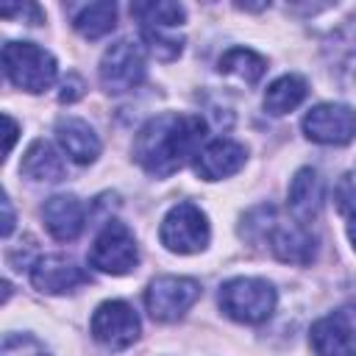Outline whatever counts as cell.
Returning a JSON list of instances; mask_svg holds the SVG:
<instances>
[{"label":"cell","mask_w":356,"mask_h":356,"mask_svg":"<svg viewBox=\"0 0 356 356\" xmlns=\"http://www.w3.org/2000/svg\"><path fill=\"white\" fill-rule=\"evenodd\" d=\"M203 136H206V122L197 114L167 111L150 117L136 131L131 153L147 175L167 178L197 156Z\"/></svg>","instance_id":"1"},{"label":"cell","mask_w":356,"mask_h":356,"mask_svg":"<svg viewBox=\"0 0 356 356\" xmlns=\"http://www.w3.org/2000/svg\"><path fill=\"white\" fill-rule=\"evenodd\" d=\"M3 70L6 78L31 95L44 92L53 86L58 64L50 50L39 47L36 42H6L3 44Z\"/></svg>","instance_id":"2"},{"label":"cell","mask_w":356,"mask_h":356,"mask_svg":"<svg viewBox=\"0 0 356 356\" xmlns=\"http://www.w3.org/2000/svg\"><path fill=\"white\" fill-rule=\"evenodd\" d=\"M220 309L225 312V317L236 320V323H264L270 320V314L275 312L278 295L275 286L264 278H231L220 286Z\"/></svg>","instance_id":"3"},{"label":"cell","mask_w":356,"mask_h":356,"mask_svg":"<svg viewBox=\"0 0 356 356\" xmlns=\"http://www.w3.org/2000/svg\"><path fill=\"white\" fill-rule=\"evenodd\" d=\"M159 239L170 253H178V256H189V253L206 250V245L211 239V228H209L206 211L200 206L189 203V200L175 203L164 214V220L159 225Z\"/></svg>","instance_id":"4"},{"label":"cell","mask_w":356,"mask_h":356,"mask_svg":"<svg viewBox=\"0 0 356 356\" xmlns=\"http://www.w3.org/2000/svg\"><path fill=\"white\" fill-rule=\"evenodd\" d=\"M89 264L108 275H125L139 264V245L131 228L120 220H106L89 248Z\"/></svg>","instance_id":"5"},{"label":"cell","mask_w":356,"mask_h":356,"mask_svg":"<svg viewBox=\"0 0 356 356\" xmlns=\"http://www.w3.org/2000/svg\"><path fill=\"white\" fill-rule=\"evenodd\" d=\"M200 281L186 275H159L145 289V309L156 323L181 320L200 298Z\"/></svg>","instance_id":"6"},{"label":"cell","mask_w":356,"mask_h":356,"mask_svg":"<svg viewBox=\"0 0 356 356\" xmlns=\"http://www.w3.org/2000/svg\"><path fill=\"white\" fill-rule=\"evenodd\" d=\"M147 75V67H145V53L136 42L131 39H120L114 42L103 58H100V67H97V78H100V86L108 92V95H122V92H131L136 89Z\"/></svg>","instance_id":"7"},{"label":"cell","mask_w":356,"mask_h":356,"mask_svg":"<svg viewBox=\"0 0 356 356\" xmlns=\"http://www.w3.org/2000/svg\"><path fill=\"white\" fill-rule=\"evenodd\" d=\"M309 345L317 356H356V300L320 317L309 331Z\"/></svg>","instance_id":"8"},{"label":"cell","mask_w":356,"mask_h":356,"mask_svg":"<svg viewBox=\"0 0 356 356\" xmlns=\"http://www.w3.org/2000/svg\"><path fill=\"white\" fill-rule=\"evenodd\" d=\"M92 339L108 350H125L139 339V314L125 300H106L95 309L89 323Z\"/></svg>","instance_id":"9"},{"label":"cell","mask_w":356,"mask_h":356,"mask_svg":"<svg viewBox=\"0 0 356 356\" xmlns=\"http://www.w3.org/2000/svg\"><path fill=\"white\" fill-rule=\"evenodd\" d=\"M303 134L317 145H348L356 139V108L345 103H317L303 117Z\"/></svg>","instance_id":"10"},{"label":"cell","mask_w":356,"mask_h":356,"mask_svg":"<svg viewBox=\"0 0 356 356\" xmlns=\"http://www.w3.org/2000/svg\"><path fill=\"white\" fill-rule=\"evenodd\" d=\"M261 239L270 242L273 256L284 264L306 267L317 259V236L300 222H281L278 217H273Z\"/></svg>","instance_id":"11"},{"label":"cell","mask_w":356,"mask_h":356,"mask_svg":"<svg viewBox=\"0 0 356 356\" xmlns=\"http://www.w3.org/2000/svg\"><path fill=\"white\" fill-rule=\"evenodd\" d=\"M31 284L44 295H67L89 284V273L67 256H42L31 264Z\"/></svg>","instance_id":"12"},{"label":"cell","mask_w":356,"mask_h":356,"mask_svg":"<svg viewBox=\"0 0 356 356\" xmlns=\"http://www.w3.org/2000/svg\"><path fill=\"white\" fill-rule=\"evenodd\" d=\"M248 150L245 145L234 142V139H214L209 145H203L195 156V172L203 181H222L234 172H239L245 167Z\"/></svg>","instance_id":"13"},{"label":"cell","mask_w":356,"mask_h":356,"mask_svg":"<svg viewBox=\"0 0 356 356\" xmlns=\"http://www.w3.org/2000/svg\"><path fill=\"white\" fill-rule=\"evenodd\" d=\"M42 220L53 239L72 242L86 225V209L75 195H53L42 206Z\"/></svg>","instance_id":"14"},{"label":"cell","mask_w":356,"mask_h":356,"mask_svg":"<svg viewBox=\"0 0 356 356\" xmlns=\"http://www.w3.org/2000/svg\"><path fill=\"white\" fill-rule=\"evenodd\" d=\"M289 214L295 222L309 225L323 209V178L312 167H300L289 181Z\"/></svg>","instance_id":"15"},{"label":"cell","mask_w":356,"mask_h":356,"mask_svg":"<svg viewBox=\"0 0 356 356\" xmlns=\"http://www.w3.org/2000/svg\"><path fill=\"white\" fill-rule=\"evenodd\" d=\"M56 139L75 164H92L100 156V139L86 120L61 117L56 122Z\"/></svg>","instance_id":"16"},{"label":"cell","mask_w":356,"mask_h":356,"mask_svg":"<svg viewBox=\"0 0 356 356\" xmlns=\"http://www.w3.org/2000/svg\"><path fill=\"white\" fill-rule=\"evenodd\" d=\"M19 172L33 178V181H47V184H56L67 175V164L61 159V153L44 142V139H33L19 161Z\"/></svg>","instance_id":"17"},{"label":"cell","mask_w":356,"mask_h":356,"mask_svg":"<svg viewBox=\"0 0 356 356\" xmlns=\"http://www.w3.org/2000/svg\"><path fill=\"white\" fill-rule=\"evenodd\" d=\"M309 95V83L303 75H295V72H286L281 78H275L267 92H264V111L273 114V117H284L289 111H295Z\"/></svg>","instance_id":"18"},{"label":"cell","mask_w":356,"mask_h":356,"mask_svg":"<svg viewBox=\"0 0 356 356\" xmlns=\"http://www.w3.org/2000/svg\"><path fill=\"white\" fill-rule=\"evenodd\" d=\"M217 70H220L222 75H234V78H239V81H245V83L253 86V83H259L261 75L267 72V58L259 56V53L250 50V47H231V50H225V53L220 56Z\"/></svg>","instance_id":"19"},{"label":"cell","mask_w":356,"mask_h":356,"mask_svg":"<svg viewBox=\"0 0 356 356\" xmlns=\"http://www.w3.org/2000/svg\"><path fill=\"white\" fill-rule=\"evenodd\" d=\"M117 25V6L108 0L100 3H89L83 6L75 17H72V28L83 36V39H100L106 33H111Z\"/></svg>","instance_id":"20"},{"label":"cell","mask_w":356,"mask_h":356,"mask_svg":"<svg viewBox=\"0 0 356 356\" xmlns=\"http://www.w3.org/2000/svg\"><path fill=\"white\" fill-rule=\"evenodd\" d=\"M131 17L139 19V28H175L184 25L186 11L181 3H170V0H150V3H134L131 6Z\"/></svg>","instance_id":"21"},{"label":"cell","mask_w":356,"mask_h":356,"mask_svg":"<svg viewBox=\"0 0 356 356\" xmlns=\"http://www.w3.org/2000/svg\"><path fill=\"white\" fill-rule=\"evenodd\" d=\"M325 53L331 56V64L337 67V72L350 75L356 81V19L331 36V42L325 44Z\"/></svg>","instance_id":"22"},{"label":"cell","mask_w":356,"mask_h":356,"mask_svg":"<svg viewBox=\"0 0 356 356\" xmlns=\"http://www.w3.org/2000/svg\"><path fill=\"white\" fill-rule=\"evenodd\" d=\"M142 31V39L147 44V50L159 58V61H175L184 50V39L181 36H172V33H164V31H156V28H139Z\"/></svg>","instance_id":"23"},{"label":"cell","mask_w":356,"mask_h":356,"mask_svg":"<svg viewBox=\"0 0 356 356\" xmlns=\"http://www.w3.org/2000/svg\"><path fill=\"white\" fill-rule=\"evenodd\" d=\"M0 356H53V353L33 334H17V331H11V334L3 337Z\"/></svg>","instance_id":"24"},{"label":"cell","mask_w":356,"mask_h":356,"mask_svg":"<svg viewBox=\"0 0 356 356\" xmlns=\"http://www.w3.org/2000/svg\"><path fill=\"white\" fill-rule=\"evenodd\" d=\"M334 203H337L339 214L356 220V167H350V170L339 178V184H337V189H334Z\"/></svg>","instance_id":"25"},{"label":"cell","mask_w":356,"mask_h":356,"mask_svg":"<svg viewBox=\"0 0 356 356\" xmlns=\"http://www.w3.org/2000/svg\"><path fill=\"white\" fill-rule=\"evenodd\" d=\"M83 89H86V83L81 81V75L70 72V75L61 81L58 100H61V103H75V100H81V97H83Z\"/></svg>","instance_id":"26"},{"label":"cell","mask_w":356,"mask_h":356,"mask_svg":"<svg viewBox=\"0 0 356 356\" xmlns=\"http://www.w3.org/2000/svg\"><path fill=\"white\" fill-rule=\"evenodd\" d=\"M3 211H6V220H3V236H8L11 228H14V209H11L8 195H3Z\"/></svg>","instance_id":"27"},{"label":"cell","mask_w":356,"mask_h":356,"mask_svg":"<svg viewBox=\"0 0 356 356\" xmlns=\"http://www.w3.org/2000/svg\"><path fill=\"white\" fill-rule=\"evenodd\" d=\"M6 128H8V136H6V153H11L14 147V139H17V122L11 114H6Z\"/></svg>","instance_id":"28"},{"label":"cell","mask_w":356,"mask_h":356,"mask_svg":"<svg viewBox=\"0 0 356 356\" xmlns=\"http://www.w3.org/2000/svg\"><path fill=\"white\" fill-rule=\"evenodd\" d=\"M348 236H350V242H353V250H356V220L348 225Z\"/></svg>","instance_id":"29"}]
</instances>
